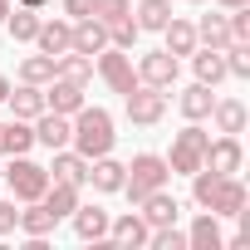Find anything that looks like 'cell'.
I'll use <instances>...</instances> for the list:
<instances>
[{"instance_id": "cell-34", "label": "cell", "mask_w": 250, "mask_h": 250, "mask_svg": "<svg viewBox=\"0 0 250 250\" xmlns=\"http://www.w3.org/2000/svg\"><path fill=\"white\" fill-rule=\"evenodd\" d=\"M138 35H143V30H138V20H133V15L108 25V44H113V49H133V44H138Z\"/></svg>"}, {"instance_id": "cell-1", "label": "cell", "mask_w": 250, "mask_h": 250, "mask_svg": "<svg viewBox=\"0 0 250 250\" xmlns=\"http://www.w3.org/2000/svg\"><path fill=\"white\" fill-rule=\"evenodd\" d=\"M69 123H74L69 147H74L79 157H88V162H93V157L113 152V138H118V133H113V113H108V108H98V103L88 108V103H83V108H79Z\"/></svg>"}, {"instance_id": "cell-30", "label": "cell", "mask_w": 250, "mask_h": 250, "mask_svg": "<svg viewBox=\"0 0 250 250\" xmlns=\"http://www.w3.org/2000/svg\"><path fill=\"white\" fill-rule=\"evenodd\" d=\"M40 201H44V206L54 211V221H69V211L79 206V187H64V182H49Z\"/></svg>"}, {"instance_id": "cell-36", "label": "cell", "mask_w": 250, "mask_h": 250, "mask_svg": "<svg viewBox=\"0 0 250 250\" xmlns=\"http://www.w3.org/2000/svg\"><path fill=\"white\" fill-rule=\"evenodd\" d=\"M93 15H98L103 25H113V20H128V15H133V0H93Z\"/></svg>"}, {"instance_id": "cell-20", "label": "cell", "mask_w": 250, "mask_h": 250, "mask_svg": "<svg viewBox=\"0 0 250 250\" xmlns=\"http://www.w3.org/2000/svg\"><path fill=\"white\" fill-rule=\"evenodd\" d=\"M211 103H216V88H206V83H187V88L177 93V108H182V118H187V123L211 118Z\"/></svg>"}, {"instance_id": "cell-26", "label": "cell", "mask_w": 250, "mask_h": 250, "mask_svg": "<svg viewBox=\"0 0 250 250\" xmlns=\"http://www.w3.org/2000/svg\"><path fill=\"white\" fill-rule=\"evenodd\" d=\"M196 44H206V49H226V44H230V20H226V10L196 20Z\"/></svg>"}, {"instance_id": "cell-42", "label": "cell", "mask_w": 250, "mask_h": 250, "mask_svg": "<svg viewBox=\"0 0 250 250\" xmlns=\"http://www.w3.org/2000/svg\"><path fill=\"white\" fill-rule=\"evenodd\" d=\"M10 5H15V0H0V25H5V15H10Z\"/></svg>"}, {"instance_id": "cell-17", "label": "cell", "mask_w": 250, "mask_h": 250, "mask_svg": "<svg viewBox=\"0 0 250 250\" xmlns=\"http://www.w3.org/2000/svg\"><path fill=\"white\" fill-rule=\"evenodd\" d=\"M69 40H74V20H40V35H35L40 54L59 59V54H69Z\"/></svg>"}, {"instance_id": "cell-44", "label": "cell", "mask_w": 250, "mask_h": 250, "mask_svg": "<svg viewBox=\"0 0 250 250\" xmlns=\"http://www.w3.org/2000/svg\"><path fill=\"white\" fill-rule=\"evenodd\" d=\"M191 5H206V0H191Z\"/></svg>"}, {"instance_id": "cell-25", "label": "cell", "mask_w": 250, "mask_h": 250, "mask_svg": "<svg viewBox=\"0 0 250 250\" xmlns=\"http://www.w3.org/2000/svg\"><path fill=\"white\" fill-rule=\"evenodd\" d=\"M211 123H216V133H245V103L240 98H216Z\"/></svg>"}, {"instance_id": "cell-23", "label": "cell", "mask_w": 250, "mask_h": 250, "mask_svg": "<svg viewBox=\"0 0 250 250\" xmlns=\"http://www.w3.org/2000/svg\"><path fill=\"white\" fill-rule=\"evenodd\" d=\"M162 40H167V44H162L167 54H177V59H187V54L196 49V25H191V20H182V15H172V20L162 25Z\"/></svg>"}, {"instance_id": "cell-27", "label": "cell", "mask_w": 250, "mask_h": 250, "mask_svg": "<svg viewBox=\"0 0 250 250\" xmlns=\"http://www.w3.org/2000/svg\"><path fill=\"white\" fill-rule=\"evenodd\" d=\"M5 30H10V40L15 44H35V35H40V10H15L10 5V15H5Z\"/></svg>"}, {"instance_id": "cell-43", "label": "cell", "mask_w": 250, "mask_h": 250, "mask_svg": "<svg viewBox=\"0 0 250 250\" xmlns=\"http://www.w3.org/2000/svg\"><path fill=\"white\" fill-rule=\"evenodd\" d=\"M5 93H10V79H5V74H0V103H5Z\"/></svg>"}, {"instance_id": "cell-19", "label": "cell", "mask_w": 250, "mask_h": 250, "mask_svg": "<svg viewBox=\"0 0 250 250\" xmlns=\"http://www.w3.org/2000/svg\"><path fill=\"white\" fill-rule=\"evenodd\" d=\"M30 147H35V123H25V118L0 123V157H20Z\"/></svg>"}, {"instance_id": "cell-12", "label": "cell", "mask_w": 250, "mask_h": 250, "mask_svg": "<svg viewBox=\"0 0 250 250\" xmlns=\"http://www.w3.org/2000/svg\"><path fill=\"white\" fill-rule=\"evenodd\" d=\"M69 49L93 59L98 49H108V25H103L98 15H83V20H74V40H69Z\"/></svg>"}, {"instance_id": "cell-10", "label": "cell", "mask_w": 250, "mask_h": 250, "mask_svg": "<svg viewBox=\"0 0 250 250\" xmlns=\"http://www.w3.org/2000/svg\"><path fill=\"white\" fill-rule=\"evenodd\" d=\"M123 177H128V167H123L113 152H103V157L88 162V182L83 187H93L98 196H113V191H123Z\"/></svg>"}, {"instance_id": "cell-24", "label": "cell", "mask_w": 250, "mask_h": 250, "mask_svg": "<svg viewBox=\"0 0 250 250\" xmlns=\"http://www.w3.org/2000/svg\"><path fill=\"white\" fill-rule=\"evenodd\" d=\"M5 103H10V113H15V118L35 123V118L44 113V88H40V83H20V88H10V93H5Z\"/></svg>"}, {"instance_id": "cell-7", "label": "cell", "mask_w": 250, "mask_h": 250, "mask_svg": "<svg viewBox=\"0 0 250 250\" xmlns=\"http://www.w3.org/2000/svg\"><path fill=\"white\" fill-rule=\"evenodd\" d=\"M240 162H245L240 133H221V138H206V157H201V167H211V172H221V177H235V172H240Z\"/></svg>"}, {"instance_id": "cell-35", "label": "cell", "mask_w": 250, "mask_h": 250, "mask_svg": "<svg viewBox=\"0 0 250 250\" xmlns=\"http://www.w3.org/2000/svg\"><path fill=\"white\" fill-rule=\"evenodd\" d=\"M147 245H152V250H187V230H177V226H157V230L147 235Z\"/></svg>"}, {"instance_id": "cell-39", "label": "cell", "mask_w": 250, "mask_h": 250, "mask_svg": "<svg viewBox=\"0 0 250 250\" xmlns=\"http://www.w3.org/2000/svg\"><path fill=\"white\" fill-rule=\"evenodd\" d=\"M64 15H69V20H83V15H93V0H64Z\"/></svg>"}, {"instance_id": "cell-9", "label": "cell", "mask_w": 250, "mask_h": 250, "mask_svg": "<svg viewBox=\"0 0 250 250\" xmlns=\"http://www.w3.org/2000/svg\"><path fill=\"white\" fill-rule=\"evenodd\" d=\"M138 216L157 230V226H177V216H182V201L167 191V187H157V191H147L143 201H138Z\"/></svg>"}, {"instance_id": "cell-3", "label": "cell", "mask_w": 250, "mask_h": 250, "mask_svg": "<svg viewBox=\"0 0 250 250\" xmlns=\"http://www.w3.org/2000/svg\"><path fill=\"white\" fill-rule=\"evenodd\" d=\"M206 128L201 123H187V128L172 138V152H167V167H172V177H191L196 167H201V157H206Z\"/></svg>"}, {"instance_id": "cell-14", "label": "cell", "mask_w": 250, "mask_h": 250, "mask_svg": "<svg viewBox=\"0 0 250 250\" xmlns=\"http://www.w3.org/2000/svg\"><path fill=\"white\" fill-rule=\"evenodd\" d=\"M245 182L240 177H221L216 182V191H211V201H206V211H216V216H240L245 211Z\"/></svg>"}, {"instance_id": "cell-18", "label": "cell", "mask_w": 250, "mask_h": 250, "mask_svg": "<svg viewBox=\"0 0 250 250\" xmlns=\"http://www.w3.org/2000/svg\"><path fill=\"white\" fill-rule=\"evenodd\" d=\"M187 59H191V69H196V83H206V88H216L221 79H230V74H226V54H221V49H206V44H196Z\"/></svg>"}, {"instance_id": "cell-33", "label": "cell", "mask_w": 250, "mask_h": 250, "mask_svg": "<svg viewBox=\"0 0 250 250\" xmlns=\"http://www.w3.org/2000/svg\"><path fill=\"white\" fill-rule=\"evenodd\" d=\"M221 54H226V74L230 79H250V44L245 40H230Z\"/></svg>"}, {"instance_id": "cell-16", "label": "cell", "mask_w": 250, "mask_h": 250, "mask_svg": "<svg viewBox=\"0 0 250 250\" xmlns=\"http://www.w3.org/2000/svg\"><path fill=\"white\" fill-rule=\"evenodd\" d=\"M69 133H74V123L64 118V113H40L35 118V143L40 147H49V152H59V147H69Z\"/></svg>"}, {"instance_id": "cell-38", "label": "cell", "mask_w": 250, "mask_h": 250, "mask_svg": "<svg viewBox=\"0 0 250 250\" xmlns=\"http://www.w3.org/2000/svg\"><path fill=\"white\" fill-rule=\"evenodd\" d=\"M15 226H20V201L10 196V201H0V235H15Z\"/></svg>"}, {"instance_id": "cell-2", "label": "cell", "mask_w": 250, "mask_h": 250, "mask_svg": "<svg viewBox=\"0 0 250 250\" xmlns=\"http://www.w3.org/2000/svg\"><path fill=\"white\" fill-rule=\"evenodd\" d=\"M167 182H172L167 157H157V152H138V157L128 162V177H123V196L138 206L147 191H157V187H167Z\"/></svg>"}, {"instance_id": "cell-8", "label": "cell", "mask_w": 250, "mask_h": 250, "mask_svg": "<svg viewBox=\"0 0 250 250\" xmlns=\"http://www.w3.org/2000/svg\"><path fill=\"white\" fill-rule=\"evenodd\" d=\"M177 74H182V59L167 54V49H152V54L138 59V83H152V88H167V93H172Z\"/></svg>"}, {"instance_id": "cell-32", "label": "cell", "mask_w": 250, "mask_h": 250, "mask_svg": "<svg viewBox=\"0 0 250 250\" xmlns=\"http://www.w3.org/2000/svg\"><path fill=\"white\" fill-rule=\"evenodd\" d=\"M49 79H54V59L49 54H25L20 59V83H40L44 88Z\"/></svg>"}, {"instance_id": "cell-4", "label": "cell", "mask_w": 250, "mask_h": 250, "mask_svg": "<svg viewBox=\"0 0 250 250\" xmlns=\"http://www.w3.org/2000/svg\"><path fill=\"white\" fill-rule=\"evenodd\" d=\"M0 177L10 182V196H15L20 206H25V201H40V196H44V187H49V167L30 162L25 152H20V157H10V167L0 172Z\"/></svg>"}, {"instance_id": "cell-11", "label": "cell", "mask_w": 250, "mask_h": 250, "mask_svg": "<svg viewBox=\"0 0 250 250\" xmlns=\"http://www.w3.org/2000/svg\"><path fill=\"white\" fill-rule=\"evenodd\" d=\"M83 103H88V98H83V83H69V79H59V74L44 83V108H49V113H64V118H74Z\"/></svg>"}, {"instance_id": "cell-40", "label": "cell", "mask_w": 250, "mask_h": 250, "mask_svg": "<svg viewBox=\"0 0 250 250\" xmlns=\"http://www.w3.org/2000/svg\"><path fill=\"white\" fill-rule=\"evenodd\" d=\"M221 10H240V5H250V0H216Z\"/></svg>"}, {"instance_id": "cell-41", "label": "cell", "mask_w": 250, "mask_h": 250, "mask_svg": "<svg viewBox=\"0 0 250 250\" xmlns=\"http://www.w3.org/2000/svg\"><path fill=\"white\" fill-rule=\"evenodd\" d=\"M15 5H25V10H44L49 0H15Z\"/></svg>"}, {"instance_id": "cell-29", "label": "cell", "mask_w": 250, "mask_h": 250, "mask_svg": "<svg viewBox=\"0 0 250 250\" xmlns=\"http://www.w3.org/2000/svg\"><path fill=\"white\" fill-rule=\"evenodd\" d=\"M59 221H54V211L44 206V201H25V211H20V226L15 230H25V235H49Z\"/></svg>"}, {"instance_id": "cell-21", "label": "cell", "mask_w": 250, "mask_h": 250, "mask_svg": "<svg viewBox=\"0 0 250 250\" xmlns=\"http://www.w3.org/2000/svg\"><path fill=\"white\" fill-rule=\"evenodd\" d=\"M187 245H191V250H221V245H226L221 216H216V211H201V216L191 221V230H187Z\"/></svg>"}, {"instance_id": "cell-22", "label": "cell", "mask_w": 250, "mask_h": 250, "mask_svg": "<svg viewBox=\"0 0 250 250\" xmlns=\"http://www.w3.org/2000/svg\"><path fill=\"white\" fill-rule=\"evenodd\" d=\"M147 235H152V226H147L138 211L108 221V240H113V245H147Z\"/></svg>"}, {"instance_id": "cell-5", "label": "cell", "mask_w": 250, "mask_h": 250, "mask_svg": "<svg viewBox=\"0 0 250 250\" xmlns=\"http://www.w3.org/2000/svg\"><path fill=\"white\" fill-rule=\"evenodd\" d=\"M123 108H128V123H138V128H157V123L167 118V88L138 83L133 93H123Z\"/></svg>"}, {"instance_id": "cell-6", "label": "cell", "mask_w": 250, "mask_h": 250, "mask_svg": "<svg viewBox=\"0 0 250 250\" xmlns=\"http://www.w3.org/2000/svg\"><path fill=\"white\" fill-rule=\"evenodd\" d=\"M93 74L113 88V93H133L138 88V69H133V59H128V49H98V59H93Z\"/></svg>"}, {"instance_id": "cell-13", "label": "cell", "mask_w": 250, "mask_h": 250, "mask_svg": "<svg viewBox=\"0 0 250 250\" xmlns=\"http://www.w3.org/2000/svg\"><path fill=\"white\" fill-rule=\"evenodd\" d=\"M49 182H64V187H79V191H83V182H88V157H79L74 147H59L54 162H49Z\"/></svg>"}, {"instance_id": "cell-15", "label": "cell", "mask_w": 250, "mask_h": 250, "mask_svg": "<svg viewBox=\"0 0 250 250\" xmlns=\"http://www.w3.org/2000/svg\"><path fill=\"white\" fill-rule=\"evenodd\" d=\"M108 221H113V216H108L103 206H83V201H79V206L69 211V226H74L79 240H108Z\"/></svg>"}, {"instance_id": "cell-28", "label": "cell", "mask_w": 250, "mask_h": 250, "mask_svg": "<svg viewBox=\"0 0 250 250\" xmlns=\"http://www.w3.org/2000/svg\"><path fill=\"white\" fill-rule=\"evenodd\" d=\"M54 74H59V79H69V83H83V88H88V83H93V59L69 49V54H59V59H54Z\"/></svg>"}, {"instance_id": "cell-31", "label": "cell", "mask_w": 250, "mask_h": 250, "mask_svg": "<svg viewBox=\"0 0 250 250\" xmlns=\"http://www.w3.org/2000/svg\"><path fill=\"white\" fill-rule=\"evenodd\" d=\"M138 30H157L162 35V25L172 20V0H138Z\"/></svg>"}, {"instance_id": "cell-37", "label": "cell", "mask_w": 250, "mask_h": 250, "mask_svg": "<svg viewBox=\"0 0 250 250\" xmlns=\"http://www.w3.org/2000/svg\"><path fill=\"white\" fill-rule=\"evenodd\" d=\"M226 20H230V40H245V44H250V5L226 10Z\"/></svg>"}]
</instances>
